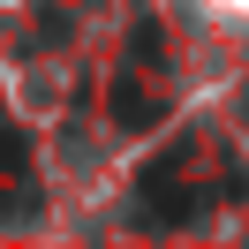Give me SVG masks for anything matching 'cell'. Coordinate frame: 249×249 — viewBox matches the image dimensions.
I'll use <instances>...</instances> for the list:
<instances>
[{"mask_svg":"<svg viewBox=\"0 0 249 249\" xmlns=\"http://www.w3.org/2000/svg\"><path fill=\"white\" fill-rule=\"evenodd\" d=\"M242 113H249V98H242Z\"/></svg>","mask_w":249,"mask_h":249,"instance_id":"cell-1","label":"cell"}]
</instances>
